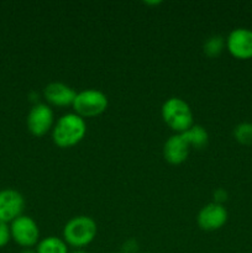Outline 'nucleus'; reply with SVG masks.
<instances>
[{
    "label": "nucleus",
    "mask_w": 252,
    "mask_h": 253,
    "mask_svg": "<svg viewBox=\"0 0 252 253\" xmlns=\"http://www.w3.org/2000/svg\"><path fill=\"white\" fill-rule=\"evenodd\" d=\"M20 253H37L36 250H32V249H24Z\"/></svg>",
    "instance_id": "19"
},
{
    "label": "nucleus",
    "mask_w": 252,
    "mask_h": 253,
    "mask_svg": "<svg viewBox=\"0 0 252 253\" xmlns=\"http://www.w3.org/2000/svg\"><path fill=\"white\" fill-rule=\"evenodd\" d=\"M166 125L175 133H183L194 125V116L189 104L183 99L173 96L163 103L161 109Z\"/></svg>",
    "instance_id": "3"
},
{
    "label": "nucleus",
    "mask_w": 252,
    "mask_h": 253,
    "mask_svg": "<svg viewBox=\"0 0 252 253\" xmlns=\"http://www.w3.org/2000/svg\"><path fill=\"white\" fill-rule=\"evenodd\" d=\"M214 198H215V203L222 204V203L227 199V193L225 192L224 189H217L216 192L214 193Z\"/></svg>",
    "instance_id": "18"
},
{
    "label": "nucleus",
    "mask_w": 252,
    "mask_h": 253,
    "mask_svg": "<svg viewBox=\"0 0 252 253\" xmlns=\"http://www.w3.org/2000/svg\"><path fill=\"white\" fill-rule=\"evenodd\" d=\"M234 136L237 142L242 145H252V124L242 123L234 130Z\"/></svg>",
    "instance_id": "15"
},
{
    "label": "nucleus",
    "mask_w": 252,
    "mask_h": 253,
    "mask_svg": "<svg viewBox=\"0 0 252 253\" xmlns=\"http://www.w3.org/2000/svg\"><path fill=\"white\" fill-rule=\"evenodd\" d=\"M225 47H226V40L220 35H212L204 42L203 49H204L207 56L216 57L224 51Z\"/></svg>",
    "instance_id": "14"
},
{
    "label": "nucleus",
    "mask_w": 252,
    "mask_h": 253,
    "mask_svg": "<svg viewBox=\"0 0 252 253\" xmlns=\"http://www.w3.org/2000/svg\"><path fill=\"white\" fill-rule=\"evenodd\" d=\"M11 240V232H10V225L6 222L0 221V249L6 246Z\"/></svg>",
    "instance_id": "16"
},
{
    "label": "nucleus",
    "mask_w": 252,
    "mask_h": 253,
    "mask_svg": "<svg viewBox=\"0 0 252 253\" xmlns=\"http://www.w3.org/2000/svg\"><path fill=\"white\" fill-rule=\"evenodd\" d=\"M86 133L85 119L68 113L62 115L52 128V140L58 147L69 148L78 145Z\"/></svg>",
    "instance_id": "1"
},
{
    "label": "nucleus",
    "mask_w": 252,
    "mask_h": 253,
    "mask_svg": "<svg viewBox=\"0 0 252 253\" xmlns=\"http://www.w3.org/2000/svg\"><path fill=\"white\" fill-rule=\"evenodd\" d=\"M141 253H151V252H141Z\"/></svg>",
    "instance_id": "21"
},
{
    "label": "nucleus",
    "mask_w": 252,
    "mask_h": 253,
    "mask_svg": "<svg viewBox=\"0 0 252 253\" xmlns=\"http://www.w3.org/2000/svg\"><path fill=\"white\" fill-rule=\"evenodd\" d=\"M72 253H89V252L85 251V250H83V249H78V250H74Z\"/></svg>",
    "instance_id": "20"
},
{
    "label": "nucleus",
    "mask_w": 252,
    "mask_h": 253,
    "mask_svg": "<svg viewBox=\"0 0 252 253\" xmlns=\"http://www.w3.org/2000/svg\"><path fill=\"white\" fill-rule=\"evenodd\" d=\"M113 253H123V252H113Z\"/></svg>",
    "instance_id": "22"
},
{
    "label": "nucleus",
    "mask_w": 252,
    "mask_h": 253,
    "mask_svg": "<svg viewBox=\"0 0 252 253\" xmlns=\"http://www.w3.org/2000/svg\"><path fill=\"white\" fill-rule=\"evenodd\" d=\"M76 95L77 91L62 82H52L43 89V98L54 106H72Z\"/></svg>",
    "instance_id": "10"
},
{
    "label": "nucleus",
    "mask_w": 252,
    "mask_h": 253,
    "mask_svg": "<svg viewBox=\"0 0 252 253\" xmlns=\"http://www.w3.org/2000/svg\"><path fill=\"white\" fill-rule=\"evenodd\" d=\"M190 147L180 133L172 135L163 145V157L170 165H180L187 161Z\"/></svg>",
    "instance_id": "11"
},
{
    "label": "nucleus",
    "mask_w": 252,
    "mask_h": 253,
    "mask_svg": "<svg viewBox=\"0 0 252 253\" xmlns=\"http://www.w3.org/2000/svg\"><path fill=\"white\" fill-rule=\"evenodd\" d=\"M227 214L226 208L219 203H209L200 209L198 214L197 222L199 227L204 231H215L219 230L226 224Z\"/></svg>",
    "instance_id": "8"
},
{
    "label": "nucleus",
    "mask_w": 252,
    "mask_h": 253,
    "mask_svg": "<svg viewBox=\"0 0 252 253\" xmlns=\"http://www.w3.org/2000/svg\"><path fill=\"white\" fill-rule=\"evenodd\" d=\"M25 208V199L20 192L15 189L0 190V221L11 224L21 216Z\"/></svg>",
    "instance_id": "7"
},
{
    "label": "nucleus",
    "mask_w": 252,
    "mask_h": 253,
    "mask_svg": "<svg viewBox=\"0 0 252 253\" xmlns=\"http://www.w3.org/2000/svg\"><path fill=\"white\" fill-rule=\"evenodd\" d=\"M27 128L34 136L41 137L54 126V114L48 104L37 103L30 109L26 119Z\"/></svg>",
    "instance_id": "6"
},
{
    "label": "nucleus",
    "mask_w": 252,
    "mask_h": 253,
    "mask_svg": "<svg viewBox=\"0 0 252 253\" xmlns=\"http://www.w3.org/2000/svg\"><path fill=\"white\" fill-rule=\"evenodd\" d=\"M183 136L187 143L189 145V147H194L197 150H203L208 146L209 142V133L208 131L203 127L202 125H194L190 128H188L185 132L180 133Z\"/></svg>",
    "instance_id": "12"
},
{
    "label": "nucleus",
    "mask_w": 252,
    "mask_h": 253,
    "mask_svg": "<svg viewBox=\"0 0 252 253\" xmlns=\"http://www.w3.org/2000/svg\"><path fill=\"white\" fill-rule=\"evenodd\" d=\"M11 240L22 249H32L40 242V229L37 222L27 215H21L10 224Z\"/></svg>",
    "instance_id": "5"
},
{
    "label": "nucleus",
    "mask_w": 252,
    "mask_h": 253,
    "mask_svg": "<svg viewBox=\"0 0 252 253\" xmlns=\"http://www.w3.org/2000/svg\"><path fill=\"white\" fill-rule=\"evenodd\" d=\"M109 105V99L105 93L98 89H84L78 91L72 108L77 115L83 119L95 118L105 113Z\"/></svg>",
    "instance_id": "4"
},
{
    "label": "nucleus",
    "mask_w": 252,
    "mask_h": 253,
    "mask_svg": "<svg viewBox=\"0 0 252 253\" xmlns=\"http://www.w3.org/2000/svg\"><path fill=\"white\" fill-rule=\"evenodd\" d=\"M138 250L137 242L135 240H128L124 244L123 246V253H136Z\"/></svg>",
    "instance_id": "17"
},
{
    "label": "nucleus",
    "mask_w": 252,
    "mask_h": 253,
    "mask_svg": "<svg viewBox=\"0 0 252 253\" xmlns=\"http://www.w3.org/2000/svg\"><path fill=\"white\" fill-rule=\"evenodd\" d=\"M226 48L237 59L252 58V30L239 27L226 37Z\"/></svg>",
    "instance_id": "9"
},
{
    "label": "nucleus",
    "mask_w": 252,
    "mask_h": 253,
    "mask_svg": "<svg viewBox=\"0 0 252 253\" xmlns=\"http://www.w3.org/2000/svg\"><path fill=\"white\" fill-rule=\"evenodd\" d=\"M98 232V226L93 217L86 215L74 216L64 225L63 240L74 250L83 249L94 241Z\"/></svg>",
    "instance_id": "2"
},
{
    "label": "nucleus",
    "mask_w": 252,
    "mask_h": 253,
    "mask_svg": "<svg viewBox=\"0 0 252 253\" xmlns=\"http://www.w3.org/2000/svg\"><path fill=\"white\" fill-rule=\"evenodd\" d=\"M37 253H69L68 245L63 239L56 236H48L40 240L36 247Z\"/></svg>",
    "instance_id": "13"
}]
</instances>
